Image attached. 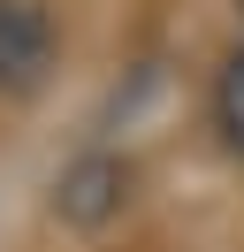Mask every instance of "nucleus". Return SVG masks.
<instances>
[{"label":"nucleus","mask_w":244,"mask_h":252,"mask_svg":"<svg viewBox=\"0 0 244 252\" xmlns=\"http://www.w3.org/2000/svg\"><path fill=\"white\" fill-rule=\"evenodd\" d=\"M61 54V31L38 0H0V92H38Z\"/></svg>","instance_id":"obj_1"},{"label":"nucleus","mask_w":244,"mask_h":252,"mask_svg":"<svg viewBox=\"0 0 244 252\" xmlns=\"http://www.w3.org/2000/svg\"><path fill=\"white\" fill-rule=\"evenodd\" d=\"M122 199H130V160H115V153H84L54 184V206L69 221H84V229H99L107 214H122Z\"/></svg>","instance_id":"obj_2"},{"label":"nucleus","mask_w":244,"mask_h":252,"mask_svg":"<svg viewBox=\"0 0 244 252\" xmlns=\"http://www.w3.org/2000/svg\"><path fill=\"white\" fill-rule=\"evenodd\" d=\"M214 123H221V138L244 153V54L221 69V84H214Z\"/></svg>","instance_id":"obj_3"}]
</instances>
